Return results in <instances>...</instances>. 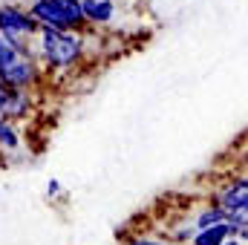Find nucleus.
Here are the masks:
<instances>
[{
    "label": "nucleus",
    "mask_w": 248,
    "mask_h": 245,
    "mask_svg": "<svg viewBox=\"0 0 248 245\" xmlns=\"http://www.w3.org/2000/svg\"><path fill=\"white\" fill-rule=\"evenodd\" d=\"M41 32V41H38V55L44 58L46 66H55V69H66V66H75L84 55V38L78 29H44L38 26Z\"/></svg>",
    "instance_id": "nucleus-1"
},
{
    "label": "nucleus",
    "mask_w": 248,
    "mask_h": 245,
    "mask_svg": "<svg viewBox=\"0 0 248 245\" xmlns=\"http://www.w3.org/2000/svg\"><path fill=\"white\" fill-rule=\"evenodd\" d=\"M6 98H9V87L3 84V78H0V116H3V107H6Z\"/></svg>",
    "instance_id": "nucleus-10"
},
{
    "label": "nucleus",
    "mask_w": 248,
    "mask_h": 245,
    "mask_svg": "<svg viewBox=\"0 0 248 245\" xmlns=\"http://www.w3.org/2000/svg\"><path fill=\"white\" fill-rule=\"evenodd\" d=\"M38 32V23L29 17L20 6H0V38L17 44L20 49H29V38Z\"/></svg>",
    "instance_id": "nucleus-3"
},
{
    "label": "nucleus",
    "mask_w": 248,
    "mask_h": 245,
    "mask_svg": "<svg viewBox=\"0 0 248 245\" xmlns=\"http://www.w3.org/2000/svg\"><path fill=\"white\" fill-rule=\"evenodd\" d=\"M225 240H231L228 237V225L225 222H217V225H211L205 231H196L190 245H222Z\"/></svg>",
    "instance_id": "nucleus-7"
},
{
    "label": "nucleus",
    "mask_w": 248,
    "mask_h": 245,
    "mask_svg": "<svg viewBox=\"0 0 248 245\" xmlns=\"http://www.w3.org/2000/svg\"><path fill=\"white\" fill-rule=\"evenodd\" d=\"M217 222H225V214H222L217 205H211V208H205V211L193 219V228H196V231H205V228H211V225H217Z\"/></svg>",
    "instance_id": "nucleus-8"
},
{
    "label": "nucleus",
    "mask_w": 248,
    "mask_h": 245,
    "mask_svg": "<svg viewBox=\"0 0 248 245\" xmlns=\"http://www.w3.org/2000/svg\"><path fill=\"white\" fill-rule=\"evenodd\" d=\"M81 15L84 23H110L116 15L113 0H81Z\"/></svg>",
    "instance_id": "nucleus-5"
},
{
    "label": "nucleus",
    "mask_w": 248,
    "mask_h": 245,
    "mask_svg": "<svg viewBox=\"0 0 248 245\" xmlns=\"http://www.w3.org/2000/svg\"><path fill=\"white\" fill-rule=\"evenodd\" d=\"M32 107V95L29 90H9L6 107H3V119H15V116H26Z\"/></svg>",
    "instance_id": "nucleus-6"
},
{
    "label": "nucleus",
    "mask_w": 248,
    "mask_h": 245,
    "mask_svg": "<svg viewBox=\"0 0 248 245\" xmlns=\"http://www.w3.org/2000/svg\"><path fill=\"white\" fill-rule=\"evenodd\" d=\"M17 141H20V138H17L15 127L6 122L3 116H0V147H9V150H15V147H17Z\"/></svg>",
    "instance_id": "nucleus-9"
},
{
    "label": "nucleus",
    "mask_w": 248,
    "mask_h": 245,
    "mask_svg": "<svg viewBox=\"0 0 248 245\" xmlns=\"http://www.w3.org/2000/svg\"><path fill=\"white\" fill-rule=\"evenodd\" d=\"M29 17L44 29H61V32L84 26L81 0H35L29 6Z\"/></svg>",
    "instance_id": "nucleus-2"
},
{
    "label": "nucleus",
    "mask_w": 248,
    "mask_h": 245,
    "mask_svg": "<svg viewBox=\"0 0 248 245\" xmlns=\"http://www.w3.org/2000/svg\"><path fill=\"white\" fill-rule=\"evenodd\" d=\"M46 190H49V196H55V193H61V184L55 182V179H49V184H46Z\"/></svg>",
    "instance_id": "nucleus-12"
},
{
    "label": "nucleus",
    "mask_w": 248,
    "mask_h": 245,
    "mask_svg": "<svg viewBox=\"0 0 248 245\" xmlns=\"http://www.w3.org/2000/svg\"><path fill=\"white\" fill-rule=\"evenodd\" d=\"M222 245H243V243H240V240H225Z\"/></svg>",
    "instance_id": "nucleus-13"
},
{
    "label": "nucleus",
    "mask_w": 248,
    "mask_h": 245,
    "mask_svg": "<svg viewBox=\"0 0 248 245\" xmlns=\"http://www.w3.org/2000/svg\"><path fill=\"white\" fill-rule=\"evenodd\" d=\"M127 245H168V243H156V240H144V237H139V240H130Z\"/></svg>",
    "instance_id": "nucleus-11"
},
{
    "label": "nucleus",
    "mask_w": 248,
    "mask_h": 245,
    "mask_svg": "<svg viewBox=\"0 0 248 245\" xmlns=\"http://www.w3.org/2000/svg\"><path fill=\"white\" fill-rule=\"evenodd\" d=\"M225 216L228 214H237V211H248V179H234V182L228 184L219 196H217V202H214Z\"/></svg>",
    "instance_id": "nucleus-4"
}]
</instances>
